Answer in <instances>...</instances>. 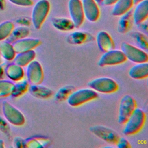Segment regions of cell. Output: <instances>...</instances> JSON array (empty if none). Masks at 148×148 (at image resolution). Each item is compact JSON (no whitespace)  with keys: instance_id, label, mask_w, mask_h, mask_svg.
<instances>
[{"instance_id":"cell-1","label":"cell","mask_w":148,"mask_h":148,"mask_svg":"<svg viewBox=\"0 0 148 148\" xmlns=\"http://www.w3.org/2000/svg\"><path fill=\"white\" fill-rule=\"evenodd\" d=\"M145 121V112L140 108H136L124 123L123 134L126 135H132L138 133L143 128Z\"/></svg>"},{"instance_id":"cell-2","label":"cell","mask_w":148,"mask_h":148,"mask_svg":"<svg viewBox=\"0 0 148 148\" xmlns=\"http://www.w3.org/2000/svg\"><path fill=\"white\" fill-rule=\"evenodd\" d=\"M98 94L90 88H85L73 91L68 97L67 103L71 106L76 107L96 99Z\"/></svg>"},{"instance_id":"cell-3","label":"cell","mask_w":148,"mask_h":148,"mask_svg":"<svg viewBox=\"0 0 148 148\" xmlns=\"http://www.w3.org/2000/svg\"><path fill=\"white\" fill-rule=\"evenodd\" d=\"M50 9V3L48 0H39L34 5L31 14V22L36 29L42 26Z\"/></svg>"},{"instance_id":"cell-4","label":"cell","mask_w":148,"mask_h":148,"mask_svg":"<svg viewBox=\"0 0 148 148\" xmlns=\"http://www.w3.org/2000/svg\"><path fill=\"white\" fill-rule=\"evenodd\" d=\"M88 86L96 92L110 94L116 92L119 86L113 79L108 77H100L95 78L87 83Z\"/></svg>"},{"instance_id":"cell-5","label":"cell","mask_w":148,"mask_h":148,"mask_svg":"<svg viewBox=\"0 0 148 148\" xmlns=\"http://www.w3.org/2000/svg\"><path fill=\"white\" fill-rule=\"evenodd\" d=\"M121 49L127 60L128 59L131 62L136 64L147 62V53L138 47L124 42L121 43Z\"/></svg>"},{"instance_id":"cell-6","label":"cell","mask_w":148,"mask_h":148,"mask_svg":"<svg viewBox=\"0 0 148 148\" xmlns=\"http://www.w3.org/2000/svg\"><path fill=\"white\" fill-rule=\"evenodd\" d=\"M136 108V103L134 98L130 95H124L119 103L118 113L119 123L124 124Z\"/></svg>"},{"instance_id":"cell-7","label":"cell","mask_w":148,"mask_h":148,"mask_svg":"<svg viewBox=\"0 0 148 148\" xmlns=\"http://www.w3.org/2000/svg\"><path fill=\"white\" fill-rule=\"evenodd\" d=\"M2 110L5 119L10 124L21 126L25 123V119L23 114L8 102L5 101L3 103Z\"/></svg>"},{"instance_id":"cell-8","label":"cell","mask_w":148,"mask_h":148,"mask_svg":"<svg viewBox=\"0 0 148 148\" xmlns=\"http://www.w3.org/2000/svg\"><path fill=\"white\" fill-rule=\"evenodd\" d=\"M126 60L127 58L121 50L113 49L104 52L98 64L100 66L116 65L124 63Z\"/></svg>"},{"instance_id":"cell-9","label":"cell","mask_w":148,"mask_h":148,"mask_svg":"<svg viewBox=\"0 0 148 148\" xmlns=\"http://www.w3.org/2000/svg\"><path fill=\"white\" fill-rule=\"evenodd\" d=\"M27 81L31 84H40L44 77L43 68L36 60H33L27 66L26 69Z\"/></svg>"},{"instance_id":"cell-10","label":"cell","mask_w":148,"mask_h":148,"mask_svg":"<svg viewBox=\"0 0 148 148\" xmlns=\"http://www.w3.org/2000/svg\"><path fill=\"white\" fill-rule=\"evenodd\" d=\"M90 131L97 137L110 144H116L120 136L112 129L103 126L94 125L90 128Z\"/></svg>"},{"instance_id":"cell-11","label":"cell","mask_w":148,"mask_h":148,"mask_svg":"<svg viewBox=\"0 0 148 148\" xmlns=\"http://www.w3.org/2000/svg\"><path fill=\"white\" fill-rule=\"evenodd\" d=\"M68 10L71 19L73 22L75 28H79L84 19L82 1L80 0H69L68 1Z\"/></svg>"},{"instance_id":"cell-12","label":"cell","mask_w":148,"mask_h":148,"mask_svg":"<svg viewBox=\"0 0 148 148\" xmlns=\"http://www.w3.org/2000/svg\"><path fill=\"white\" fill-rule=\"evenodd\" d=\"M84 18L90 22L97 21L100 16L98 3L94 0H82Z\"/></svg>"},{"instance_id":"cell-13","label":"cell","mask_w":148,"mask_h":148,"mask_svg":"<svg viewBox=\"0 0 148 148\" xmlns=\"http://www.w3.org/2000/svg\"><path fill=\"white\" fill-rule=\"evenodd\" d=\"M42 43L40 39L38 38H24L12 43L13 47L16 53L27 51L34 50Z\"/></svg>"},{"instance_id":"cell-14","label":"cell","mask_w":148,"mask_h":148,"mask_svg":"<svg viewBox=\"0 0 148 148\" xmlns=\"http://www.w3.org/2000/svg\"><path fill=\"white\" fill-rule=\"evenodd\" d=\"M134 23L138 25L147 20L148 17V0H143L137 4L132 12Z\"/></svg>"},{"instance_id":"cell-15","label":"cell","mask_w":148,"mask_h":148,"mask_svg":"<svg viewBox=\"0 0 148 148\" xmlns=\"http://www.w3.org/2000/svg\"><path fill=\"white\" fill-rule=\"evenodd\" d=\"M96 40L99 50L102 52H106L114 48V43L106 31L98 32L96 36Z\"/></svg>"},{"instance_id":"cell-16","label":"cell","mask_w":148,"mask_h":148,"mask_svg":"<svg viewBox=\"0 0 148 148\" xmlns=\"http://www.w3.org/2000/svg\"><path fill=\"white\" fill-rule=\"evenodd\" d=\"M5 72L9 79L16 82L23 80L25 74L23 67L14 62L6 66Z\"/></svg>"},{"instance_id":"cell-17","label":"cell","mask_w":148,"mask_h":148,"mask_svg":"<svg viewBox=\"0 0 148 148\" xmlns=\"http://www.w3.org/2000/svg\"><path fill=\"white\" fill-rule=\"evenodd\" d=\"M129 76L134 79H143L148 76V63H137L132 66L128 71Z\"/></svg>"},{"instance_id":"cell-18","label":"cell","mask_w":148,"mask_h":148,"mask_svg":"<svg viewBox=\"0 0 148 148\" xmlns=\"http://www.w3.org/2000/svg\"><path fill=\"white\" fill-rule=\"evenodd\" d=\"M132 12L131 9L120 16L117 24V31L119 33L125 34L131 29L134 23Z\"/></svg>"},{"instance_id":"cell-19","label":"cell","mask_w":148,"mask_h":148,"mask_svg":"<svg viewBox=\"0 0 148 148\" xmlns=\"http://www.w3.org/2000/svg\"><path fill=\"white\" fill-rule=\"evenodd\" d=\"M133 0H117L112 10V14L114 16H121L128 12L134 6Z\"/></svg>"},{"instance_id":"cell-20","label":"cell","mask_w":148,"mask_h":148,"mask_svg":"<svg viewBox=\"0 0 148 148\" xmlns=\"http://www.w3.org/2000/svg\"><path fill=\"white\" fill-rule=\"evenodd\" d=\"M51 24L56 29L61 31H70L75 28L72 20L65 17H53Z\"/></svg>"},{"instance_id":"cell-21","label":"cell","mask_w":148,"mask_h":148,"mask_svg":"<svg viewBox=\"0 0 148 148\" xmlns=\"http://www.w3.org/2000/svg\"><path fill=\"white\" fill-rule=\"evenodd\" d=\"M92 36L86 32L74 31L71 33L66 38V41L71 45H80L92 40Z\"/></svg>"},{"instance_id":"cell-22","label":"cell","mask_w":148,"mask_h":148,"mask_svg":"<svg viewBox=\"0 0 148 148\" xmlns=\"http://www.w3.org/2000/svg\"><path fill=\"white\" fill-rule=\"evenodd\" d=\"M28 90L30 94L38 98H48L50 97L53 94V91L49 88L40 84H31L29 87Z\"/></svg>"},{"instance_id":"cell-23","label":"cell","mask_w":148,"mask_h":148,"mask_svg":"<svg viewBox=\"0 0 148 148\" xmlns=\"http://www.w3.org/2000/svg\"><path fill=\"white\" fill-rule=\"evenodd\" d=\"M36 57V53L34 50L25 52L16 53L13 59L14 63L22 66H27Z\"/></svg>"},{"instance_id":"cell-24","label":"cell","mask_w":148,"mask_h":148,"mask_svg":"<svg viewBox=\"0 0 148 148\" xmlns=\"http://www.w3.org/2000/svg\"><path fill=\"white\" fill-rule=\"evenodd\" d=\"M50 143V140L45 137L35 136L24 140V147L29 148L45 147Z\"/></svg>"},{"instance_id":"cell-25","label":"cell","mask_w":148,"mask_h":148,"mask_svg":"<svg viewBox=\"0 0 148 148\" xmlns=\"http://www.w3.org/2000/svg\"><path fill=\"white\" fill-rule=\"evenodd\" d=\"M29 34V29L27 27L20 26L16 28H13L9 36L7 38L6 40L12 43L18 40L27 37Z\"/></svg>"},{"instance_id":"cell-26","label":"cell","mask_w":148,"mask_h":148,"mask_svg":"<svg viewBox=\"0 0 148 148\" xmlns=\"http://www.w3.org/2000/svg\"><path fill=\"white\" fill-rule=\"evenodd\" d=\"M0 54L6 60H13L16 53L11 43L6 41L0 43Z\"/></svg>"},{"instance_id":"cell-27","label":"cell","mask_w":148,"mask_h":148,"mask_svg":"<svg viewBox=\"0 0 148 148\" xmlns=\"http://www.w3.org/2000/svg\"><path fill=\"white\" fill-rule=\"evenodd\" d=\"M139 48L146 51L148 49L147 36L143 33L139 31L132 32L130 34Z\"/></svg>"},{"instance_id":"cell-28","label":"cell","mask_w":148,"mask_h":148,"mask_svg":"<svg viewBox=\"0 0 148 148\" xmlns=\"http://www.w3.org/2000/svg\"><path fill=\"white\" fill-rule=\"evenodd\" d=\"M29 83L26 80H21L14 84L13 91L11 94L13 97H18L25 94L29 88Z\"/></svg>"},{"instance_id":"cell-29","label":"cell","mask_w":148,"mask_h":148,"mask_svg":"<svg viewBox=\"0 0 148 148\" xmlns=\"http://www.w3.org/2000/svg\"><path fill=\"white\" fill-rule=\"evenodd\" d=\"M14 87V83L10 80H0V98L11 95Z\"/></svg>"},{"instance_id":"cell-30","label":"cell","mask_w":148,"mask_h":148,"mask_svg":"<svg viewBox=\"0 0 148 148\" xmlns=\"http://www.w3.org/2000/svg\"><path fill=\"white\" fill-rule=\"evenodd\" d=\"M75 90V87L72 86L68 85L61 87L55 94V98L58 101H62L67 99L69 95Z\"/></svg>"},{"instance_id":"cell-31","label":"cell","mask_w":148,"mask_h":148,"mask_svg":"<svg viewBox=\"0 0 148 148\" xmlns=\"http://www.w3.org/2000/svg\"><path fill=\"white\" fill-rule=\"evenodd\" d=\"M14 28L13 24L6 21L0 25V40L7 39Z\"/></svg>"},{"instance_id":"cell-32","label":"cell","mask_w":148,"mask_h":148,"mask_svg":"<svg viewBox=\"0 0 148 148\" xmlns=\"http://www.w3.org/2000/svg\"><path fill=\"white\" fill-rule=\"evenodd\" d=\"M117 147L119 148H128L131 147L130 142L124 138L120 137L117 143Z\"/></svg>"},{"instance_id":"cell-33","label":"cell","mask_w":148,"mask_h":148,"mask_svg":"<svg viewBox=\"0 0 148 148\" xmlns=\"http://www.w3.org/2000/svg\"><path fill=\"white\" fill-rule=\"evenodd\" d=\"M15 4L22 6H30L33 4L32 0H10Z\"/></svg>"},{"instance_id":"cell-34","label":"cell","mask_w":148,"mask_h":148,"mask_svg":"<svg viewBox=\"0 0 148 148\" xmlns=\"http://www.w3.org/2000/svg\"><path fill=\"white\" fill-rule=\"evenodd\" d=\"M16 22L17 23V24H20L21 26L28 27L30 25L31 23V20H30L28 17H20L19 18H17V20H16Z\"/></svg>"},{"instance_id":"cell-35","label":"cell","mask_w":148,"mask_h":148,"mask_svg":"<svg viewBox=\"0 0 148 148\" xmlns=\"http://www.w3.org/2000/svg\"><path fill=\"white\" fill-rule=\"evenodd\" d=\"M14 145L16 147H24V140L19 137L15 138L14 139Z\"/></svg>"},{"instance_id":"cell-36","label":"cell","mask_w":148,"mask_h":148,"mask_svg":"<svg viewBox=\"0 0 148 148\" xmlns=\"http://www.w3.org/2000/svg\"><path fill=\"white\" fill-rule=\"evenodd\" d=\"M137 25L139 27H140V29H141L143 32H144L145 33H147L148 27H147V23L146 20L143 21V22H142V23Z\"/></svg>"},{"instance_id":"cell-37","label":"cell","mask_w":148,"mask_h":148,"mask_svg":"<svg viewBox=\"0 0 148 148\" xmlns=\"http://www.w3.org/2000/svg\"><path fill=\"white\" fill-rule=\"evenodd\" d=\"M0 130L2 131H6L8 130V124L6 122L0 117Z\"/></svg>"},{"instance_id":"cell-38","label":"cell","mask_w":148,"mask_h":148,"mask_svg":"<svg viewBox=\"0 0 148 148\" xmlns=\"http://www.w3.org/2000/svg\"><path fill=\"white\" fill-rule=\"evenodd\" d=\"M117 0H103L102 3L105 6L113 5Z\"/></svg>"},{"instance_id":"cell-39","label":"cell","mask_w":148,"mask_h":148,"mask_svg":"<svg viewBox=\"0 0 148 148\" xmlns=\"http://www.w3.org/2000/svg\"><path fill=\"white\" fill-rule=\"evenodd\" d=\"M5 75V68H3V66L0 65V80L3 79Z\"/></svg>"},{"instance_id":"cell-40","label":"cell","mask_w":148,"mask_h":148,"mask_svg":"<svg viewBox=\"0 0 148 148\" xmlns=\"http://www.w3.org/2000/svg\"><path fill=\"white\" fill-rule=\"evenodd\" d=\"M4 147V142L2 140H0V148H2Z\"/></svg>"},{"instance_id":"cell-41","label":"cell","mask_w":148,"mask_h":148,"mask_svg":"<svg viewBox=\"0 0 148 148\" xmlns=\"http://www.w3.org/2000/svg\"><path fill=\"white\" fill-rule=\"evenodd\" d=\"M142 1H143V0H133V2H134V5H136L138 3H139V2H140Z\"/></svg>"},{"instance_id":"cell-42","label":"cell","mask_w":148,"mask_h":148,"mask_svg":"<svg viewBox=\"0 0 148 148\" xmlns=\"http://www.w3.org/2000/svg\"><path fill=\"white\" fill-rule=\"evenodd\" d=\"M98 4H100V3H102L103 0H94Z\"/></svg>"}]
</instances>
